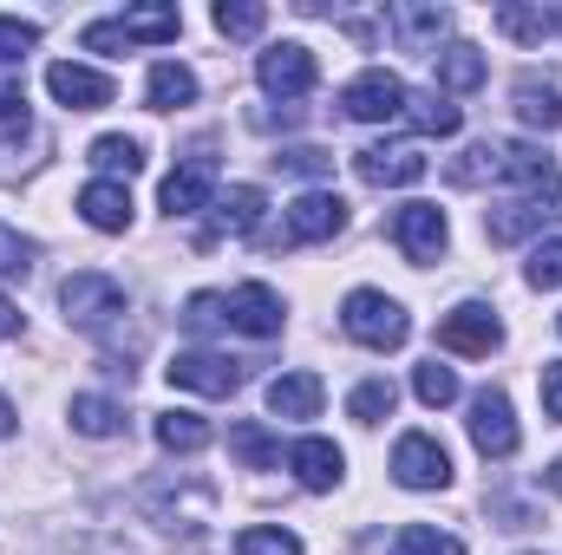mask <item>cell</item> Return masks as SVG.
<instances>
[{"label": "cell", "instance_id": "1", "mask_svg": "<svg viewBox=\"0 0 562 555\" xmlns=\"http://www.w3.org/2000/svg\"><path fill=\"white\" fill-rule=\"evenodd\" d=\"M183 320L190 327H236L249 340H276L281 333V294L269 281H243L236 294H190Z\"/></svg>", "mask_w": 562, "mask_h": 555}, {"label": "cell", "instance_id": "2", "mask_svg": "<svg viewBox=\"0 0 562 555\" xmlns=\"http://www.w3.org/2000/svg\"><path fill=\"white\" fill-rule=\"evenodd\" d=\"M340 327H347V340H360V347H373V353H400V347L413 340L406 307H400L393 294H380V287H353V294L340 301Z\"/></svg>", "mask_w": 562, "mask_h": 555}, {"label": "cell", "instance_id": "3", "mask_svg": "<svg viewBox=\"0 0 562 555\" xmlns=\"http://www.w3.org/2000/svg\"><path fill=\"white\" fill-rule=\"evenodd\" d=\"M177 33H183V13L177 7H132V13L92 20L79 39H86V53H125V46H164Z\"/></svg>", "mask_w": 562, "mask_h": 555}, {"label": "cell", "instance_id": "4", "mask_svg": "<svg viewBox=\"0 0 562 555\" xmlns=\"http://www.w3.org/2000/svg\"><path fill=\"white\" fill-rule=\"evenodd\" d=\"M59 307H66L72 327L99 333V327H112V320L125 314V287H119L112 275H99V269H79V275L59 281Z\"/></svg>", "mask_w": 562, "mask_h": 555}, {"label": "cell", "instance_id": "5", "mask_svg": "<svg viewBox=\"0 0 562 555\" xmlns=\"http://www.w3.org/2000/svg\"><path fill=\"white\" fill-rule=\"evenodd\" d=\"M340 229H347V203H340L334 190H307V196L288 203L276 242L281 249H307V242H327V236H340Z\"/></svg>", "mask_w": 562, "mask_h": 555}, {"label": "cell", "instance_id": "6", "mask_svg": "<svg viewBox=\"0 0 562 555\" xmlns=\"http://www.w3.org/2000/svg\"><path fill=\"white\" fill-rule=\"evenodd\" d=\"M406 79L400 72H386V66H373V72H360V79H347V92H340V105H347V118H360V125H393V118H406Z\"/></svg>", "mask_w": 562, "mask_h": 555}, {"label": "cell", "instance_id": "7", "mask_svg": "<svg viewBox=\"0 0 562 555\" xmlns=\"http://www.w3.org/2000/svg\"><path fill=\"white\" fill-rule=\"evenodd\" d=\"M256 79H262L269 99H307L314 79H321V66H314V53H307L301 39H281V46H269V53L256 59Z\"/></svg>", "mask_w": 562, "mask_h": 555}, {"label": "cell", "instance_id": "8", "mask_svg": "<svg viewBox=\"0 0 562 555\" xmlns=\"http://www.w3.org/2000/svg\"><path fill=\"white\" fill-rule=\"evenodd\" d=\"M393 477H400L406 490H445V484H451V451H445L431 431H406V438L393 444Z\"/></svg>", "mask_w": 562, "mask_h": 555}, {"label": "cell", "instance_id": "9", "mask_svg": "<svg viewBox=\"0 0 562 555\" xmlns=\"http://www.w3.org/2000/svg\"><path fill=\"white\" fill-rule=\"evenodd\" d=\"M438 347H445V353H471V360H484V353L504 347V327H497V314H491L484 301H464V307H451V314L438 320Z\"/></svg>", "mask_w": 562, "mask_h": 555}, {"label": "cell", "instance_id": "10", "mask_svg": "<svg viewBox=\"0 0 562 555\" xmlns=\"http://www.w3.org/2000/svg\"><path fill=\"white\" fill-rule=\"evenodd\" d=\"M164 373H170V386H183V393H203V399H229V393L243 386V366H236V360H223V353H203V347L177 353Z\"/></svg>", "mask_w": 562, "mask_h": 555}, {"label": "cell", "instance_id": "11", "mask_svg": "<svg viewBox=\"0 0 562 555\" xmlns=\"http://www.w3.org/2000/svg\"><path fill=\"white\" fill-rule=\"evenodd\" d=\"M353 170H360V183H373V190H406V183L425 177V150L419 144H367V150L353 157Z\"/></svg>", "mask_w": 562, "mask_h": 555}, {"label": "cell", "instance_id": "12", "mask_svg": "<svg viewBox=\"0 0 562 555\" xmlns=\"http://www.w3.org/2000/svg\"><path fill=\"white\" fill-rule=\"evenodd\" d=\"M46 92H53V99H59L66 112H105L119 86H112L105 72H92V66H72V59H53V66H46Z\"/></svg>", "mask_w": 562, "mask_h": 555}, {"label": "cell", "instance_id": "13", "mask_svg": "<svg viewBox=\"0 0 562 555\" xmlns=\"http://www.w3.org/2000/svg\"><path fill=\"white\" fill-rule=\"evenodd\" d=\"M393 242H400L413 262H438L445 242H451L445 209H438V203H406V209H393Z\"/></svg>", "mask_w": 562, "mask_h": 555}, {"label": "cell", "instance_id": "14", "mask_svg": "<svg viewBox=\"0 0 562 555\" xmlns=\"http://www.w3.org/2000/svg\"><path fill=\"white\" fill-rule=\"evenodd\" d=\"M471 444L484 457H517V418H510V399L497 386H484L471 399Z\"/></svg>", "mask_w": 562, "mask_h": 555}, {"label": "cell", "instance_id": "15", "mask_svg": "<svg viewBox=\"0 0 562 555\" xmlns=\"http://www.w3.org/2000/svg\"><path fill=\"white\" fill-rule=\"evenodd\" d=\"M210 196H216V163H210V157H190V163H177V170L164 177V209H170V216H196Z\"/></svg>", "mask_w": 562, "mask_h": 555}, {"label": "cell", "instance_id": "16", "mask_svg": "<svg viewBox=\"0 0 562 555\" xmlns=\"http://www.w3.org/2000/svg\"><path fill=\"white\" fill-rule=\"evenodd\" d=\"M79 216H86L99 236H125V229H132V190L99 177V183H86V190H79Z\"/></svg>", "mask_w": 562, "mask_h": 555}, {"label": "cell", "instance_id": "17", "mask_svg": "<svg viewBox=\"0 0 562 555\" xmlns=\"http://www.w3.org/2000/svg\"><path fill=\"white\" fill-rule=\"evenodd\" d=\"M288 471L301 477V490H334L340 471H347V457H340V444H327V438H301V444L288 451Z\"/></svg>", "mask_w": 562, "mask_h": 555}, {"label": "cell", "instance_id": "18", "mask_svg": "<svg viewBox=\"0 0 562 555\" xmlns=\"http://www.w3.org/2000/svg\"><path fill=\"white\" fill-rule=\"evenodd\" d=\"M504 183H524L530 196H557V157L543 144H504Z\"/></svg>", "mask_w": 562, "mask_h": 555}, {"label": "cell", "instance_id": "19", "mask_svg": "<svg viewBox=\"0 0 562 555\" xmlns=\"http://www.w3.org/2000/svg\"><path fill=\"white\" fill-rule=\"evenodd\" d=\"M321 399H327L321 373H281V380H269V412L276 418H314Z\"/></svg>", "mask_w": 562, "mask_h": 555}, {"label": "cell", "instance_id": "20", "mask_svg": "<svg viewBox=\"0 0 562 555\" xmlns=\"http://www.w3.org/2000/svg\"><path fill=\"white\" fill-rule=\"evenodd\" d=\"M262 209H269V196H262L256 183H229V190L216 196V229H236V236H256V223H262ZM216 229H210L203 242H216Z\"/></svg>", "mask_w": 562, "mask_h": 555}, {"label": "cell", "instance_id": "21", "mask_svg": "<svg viewBox=\"0 0 562 555\" xmlns=\"http://www.w3.org/2000/svg\"><path fill=\"white\" fill-rule=\"evenodd\" d=\"M386 26L406 39V53H438V39H445L451 13H445V7H393V13H386Z\"/></svg>", "mask_w": 562, "mask_h": 555}, {"label": "cell", "instance_id": "22", "mask_svg": "<svg viewBox=\"0 0 562 555\" xmlns=\"http://www.w3.org/2000/svg\"><path fill=\"white\" fill-rule=\"evenodd\" d=\"M190 99H196V72L177 66V59H157L150 79H144V105H150V112H177V105H190Z\"/></svg>", "mask_w": 562, "mask_h": 555}, {"label": "cell", "instance_id": "23", "mask_svg": "<svg viewBox=\"0 0 562 555\" xmlns=\"http://www.w3.org/2000/svg\"><path fill=\"white\" fill-rule=\"evenodd\" d=\"M431 66H438V92H445V99L484 86V53H477V46H445V53H431Z\"/></svg>", "mask_w": 562, "mask_h": 555}, {"label": "cell", "instance_id": "24", "mask_svg": "<svg viewBox=\"0 0 562 555\" xmlns=\"http://www.w3.org/2000/svg\"><path fill=\"white\" fill-rule=\"evenodd\" d=\"M517 118L524 125H537V132H562V92L550 79H517Z\"/></svg>", "mask_w": 562, "mask_h": 555}, {"label": "cell", "instance_id": "25", "mask_svg": "<svg viewBox=\"0 0 562 555\" xmlns=\"http://www.w3.org/2000/svg\"><path fill=\"white\" fill-rule=\"evenodd\" d=\"M445 177H451L458 190H477L484 177H504V138H484V144H471V150H464V157H458V163H451Z\"/></svg>", "mask_w": 562, "mask_h": 555}, {"label": "cell", "instance_id": "26", "mask_svg": "<svg viewBox=\"0 0 562 555\" xmlns=\"http://www.w3.org/2000/svg\"><path fill=\"white\" fill-rule=\"evenodd\" d=\"M229 451H236L249 471H276V464H281V444L269 438V424H256V418L229 424Z\"/></svg>", "mask_w": 562, "mask_h": 555}, {"label": "cell", "instance_id": "27", "mask_svg": "<svg viewBox=\"0 0 562 555\" xmlns=\"http://www.w3.org/2000/svg\"><path fill=\"white\" fill-rule=\"evenodd\" d=\"M406 118L419 125L425 138H458V125H464V112L445 99V92H425V99H406Z\"/></svg>", "mask_w": 562, "mask_h": 555}, {"label": "cell", "instance_id": "28", "mask_svg": "<svg viewBox=\"0 0 562 555\" xmlns=\"http://www.w3.org/2000/svg\"><path fill=\"white\" fill-rule=\"evenodd\" d=\"M72 431L112 438V431H125V406H119V399H99V393H79V399H72Z\"/></svg>", "mask_w": 562, "mask_h": 555}, {"label": "cell", "instance_id": "29", "mask_svg": "<svg viewBox=\"0 0 562 555\" xmlns=\"http://www.w3.org/2000/svg\"><path fill=\"white\" fill-rule=\"evenodd\" d=\"M210 418H196V412H164L157 418V444L164 451H210Z\"/></svg>", "mask_w": 562, "mask_h": 555}, {"label": "cell", "instance_id": "30", "mask_svg": "<svg viewBox=\"0 0 562 555\" xmlns=\"http://www.w3.org/2000/svg\"><path fill=\"white\" fill-rule=\"evenodd\" d=\"M530 229H543V209H537V203H504V209H484V236H491V242H524Z\"/></svg>", "mask_w": 562, "mask_h": 555}, {"label": "cell", "instance_id": "31", "mask_svg": "<svg viewBox=\"0 0 562 555\" xmlns=\"http://www.w3.org/2000/svg\"><path fill=\"white\" fill-rule=\"evenodd\" d=\"M92 163L105 170V183H112V177H138V170H144V144H138V138H119V132H112V138L92 144Z\"/></svg>", "mask_w": 562, "mask_h": 555}, {"label": "cell", "instance_id": "32", "mask_svg": "<svg viewBox=\"0 0 562 555\" xmlns=\"http://www.w3.org/2000/svg\"><path fill=\"white\" fill-rule=\"evenodd\" d=\"M210 20H216L223 39H256V33L269 26V7H256V0H223Z\"/></svg>", "mask_w": 562, "mask_h": 555}, {"label": "cell", "instance_id": "33", "mask_svg": "<svg viewBox=\"0 0 562 555\" xmlns=\"http://www.w3.org/2000/svg\"><path fill=\"white\" fill-rule=\"evenodd\" d=\"M491 20H497V33H510V39H524V46H543V33L557 26V20H550L543 7H510V0H504V7L491 13Z\"/></svg>", "mask_w": 562, "mask_h": 555}, {"label": "cell", "instance_id": "34", "mask_svg": "<svg viewBox=\"0 0 562 555\" xmlns=\"http://www.w3.org/2000/svg\"><path fill=\"white\" fill-rule=\"evenodd\" d=\"M393 406H400V386H393V380H360V386H353V399H347V412L360 418V424L393 418Z\"/></svg>", "mask_w": 562, "mask_h": 555}, {"label": "cell", "instance_id": "35", "mask_svg": "<svg viewBox=\"0 0 562 555\" xmlns=\"http://www.w3.org/2000/svg\"><path fill=\"white\" fill-rule=\"evenodd\" d=\"M393 555H464V543L445 536V530H431V523H406L393 536Z\"/></svg>", "mask_w": 562, "mask_h": 555}, {"label": "cell", "instance_id": "36", "mask_svg": "<svg viewBox=\"0 0 562 555\" xmlns=\"http://www.w3.org/2000/svg\"><path fill=\"white\" fill-rule=\"evenodd\" d=\"M413 393H419V406L438 412V406H451V399H458V373H451V366H438V360H425L419 373H413Z\"/></svg>", "mask_w": 562, "mask_h": 555}, {"label": "cell", "instance_id": "37", "mask_svg": "<svg viewBox=\"0 0 562 555\" xmlns=\"http://www.w3.org/2000/svg\"><path fill=\"white\" fill-rule=\"evenodd\" d=\"M33 46H40V26H33V20H13V13H0V66H20Z\"/></svg>", "mask_w": 562, "mask_h": 555}, {"label": "cell", "instance_id": "38", "mask_svg": "<svg viewBox=\"0 0 562 555\" xmlns=\"http://www.w3.org/2000/svg\"><path fill=\"white\" fill-rule=\"evenodd\" d=\"M26 275H33V242L0 223V281H26Z\"/></svg>", "mask_w": 562, "mask_h": 555}, {"label": "cell", "instance_id": "39", "mask_svg": "<svg viewBox=\"0 0 562 555\" xmlns=\"http://www.w3.org/2000/svg\"><path fill=\"white\" fill-rule=\"evenodd\" d=\"M236 555H301V536L294 530H243Z\"/></svg>", "mask_w": 562, "mask_h": 555}, {"label": "cell", "instance_id": "40", "mask_svg": "<svg viewBox=\"0 0 562 555\" xmlns=\"http://www.w3.org/2000/svg\"><path fill=\"white\" fill-rule=\"evenodd\" d=\"M276 170H288V177H334V157L301 144V150H276Z\"/></svg>", "mask_w": 562, "mask_h": 555}, {"label": "cell", "instance_id": "41", "mask_svg": "<svg viewBox=\"0 0 562 555\" xmlns=\"http://www.w3.org/2000/svg\"><path fill=\"white\" fill-rule=\"evenodd\" d=\"M524 275H530V287H562V236L530 249V269Z\"/></svg>", "mask_w": 562, "mask_h": 555}, {"label": "cell", "instance_id": "42", "mask_svg": "<svg viewBox=\"0 0 562 555\" xmlns=\"http://www.w3.org/2000/svg\"><path fill=\"white\" fill-rule=\"evenodd\" d=\"M537 386H543V412L562 424V360H550V366H543V380H537Z\"/></svg>", "mask_w": 562, "mask_h": 555}, {"label": "cell", "instance_id": "43", "mask_svg": "<svg viewBox=\"0 0 562 555\" xmlns=\"http://www.w3.org/2000/svg\"><path fill=\"white\" fill-rule=\"evenodd\" d=\"M13 333H20V314H13V307L0 301V340H13Z\"/></svg>", "mask_w": 562, "mask_h": 555}, {"label": "cell", "instance_id": "44", "mask_svg": "<svg viewBox=\"0 0 562 555\" xmlns=\"http://www.w3.org/2000/svg\"><path fill=\"white\" fill-rule=\"evenodd\" d=\"M13 431V406H7V393H0V438Z\"/></svg>", "mask_w": 562, "mask_h": 555}, {"label": "cell", "instance_id": "45", "mask_svg": "<svg viewBox=\"0 0 562 555\" xmlns=\"http://www.w3.org/2000/svg\"><path fill=\"white\" fill-rule=\"evenodd\" d=\"M550 490H557V497H562V457H557V464H550Z\"/></svg>", "mask_w": 562, "mask_h": 555}, {"label": "cell", "instance_id": "46", "mask_svg": "<svg viewBox=\"0 0 562 555\" xmlns=\"http://www.w3.org/2000/svg\"><path fill=\"white\" fill-rule=\"evenodd\" d=\"M550 20H557V26H562V7H557V13H550Z\"/></svg>", "mask_w": 562, "mask_h": 555}, {"label": "cell", "instance_id": "47", "mask_svg": "<svg viewBox=\"0 0 562 555\" xmlns=\"http://www.w3.org/2000/svg\"><path fill=\"white\" fill-rule=\"evenodd\" d=\"M557 333H562V314H557Z\"/></svg>", "mask_w": 562, "mask_h": 555}]
</instances>
